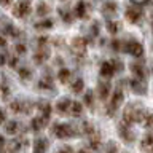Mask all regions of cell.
Masks as SVG:
<instances>
[{"label": "cell", "instance_id": "1", "mask_svg": "<svg viewBox=\"0 0 153 153\" xmlns=\"http://www.w3.org/2000/svg\"><path fill=\"white\" fill-rule=\"evenodd\" d=\"M145 112L147 110L143 108L140 104H137V102L128 104V107L124 108V112H123V121L121 123L126 124V126H131L134 123H142Z\"/></svg>", "mask_w": 153, "mask_h": 153}, {"label": "cell", "instance_id": "2", "mask_svg": "<svg viewBox=\"0 0 153 153\" xmlns=\"http://www.w3.org/2000/svg\"><path fill=\"white\" fill-rule=\"evenodd\" d=\"M124 16H126V19H128L129 22L137 24L143 18V8L140 7V3L131 0L129 5H128V8H126V11H124Z\"/></svg>", "mask_w": 153, "mask_h": 153}, {"label": "cell", "instance_id": "3", "mask_svg": "<svg viewBox=\"0 0 153 153\" xmlns=\"http://www.w3.org/2000/svg\"><path fill=\"white\" fill-rule=\"evenodd\" d=\"M53 134L57 139H70L76 134V129L74 126H70L69 123H56L53 126Z\"/></svg>", "mask_w": 153, "mask_h": 153}, {"label": "cell", "instance_id": "4", "mask_svg": "<svg viewBox=\"0 0 153 153\" xmlns=\"http://www.w3.org/2000/svg\"><path fill=\"white\" fill-rule=\"evenodd\" d=\"M123 100H124L123 91L121 89H115V93L112 94V99H110V102L107 104V115L108 117H113V113L117 112V108L123 104Z\"/></svg>", "mask_w": 153, "mask_h": 153}, {"label": "cell", "instance_id": "5", "mask_svg": "<svg viewBox=\"0 0 153 153\" xmlns=\"http://www.w3.org/2000/svg\"><path fill=\"white\" fill-rule=\"evenodd\" d=\"M32 11V0H19L13 7V13L16 18H26Z\"/></svg>", "mask_w": 153, "mask_h": 153}, {"label": "cell", "instance_id": "6", "mask_svg": "<svg viewBox=\"0 0 153 153\" xmlns=\"http://www.w3.org/2000/svg\"><path fill=\"white\" fill-rule=\"evenodd\" d=\"M124 51L129 53V54H132V56H136V57H140L143 54V46L139 42L131 40V42L124 43Z\"/></svg>", "mask_w": 153, "mask_h": 153}, {"label": "cell", "instance_id": "7", "mask_svg": "<svg viewBox=\"0 0 153 153\" xmlns=\"http://www.w3.org/2000/svg\"><path fill=\"white\" fill-rule=\"evenodd\" d=\"M86 48H88V42H86L85 38H81V37L74 38V42H72V51H74L76 56H85Z\"/></svg>", "mask_w": 153, "mask_h": 153}, {"label": "cell", "instance_id": "8", "mask_svg": "<svg viewBox=\"0 0 153 153\" xmlns=\"http://www.w3.org/2000/svg\"><path fill=\"white\" fill-rule=\"evenodd\" d=\"M118 134L124 142H134L136 140V134L132 132L131 126H126V124H123V123H120V126H118Z\"/></svg>", "mask_w": 153, "mask_h": 153}, {"label": "cell", "instance_id": "9", "mask_svg": "<svg viewBox=\"0 0 153 153\" xmlns=\"http://www.w3.org/2000/svg\"><path fill=\"white\" fill-rule=\"evenodd\" d=\"M48 123H50V117H46V115H38V117L32 118L30 128H32V131H42Z\"/></svg>", "mask_w": 153, "mask_h": 153}, {"label": "cell", "instance_id": "10", "mask_svg": "<svg viewBox=\"0 0 153 153\" xmlns=\"http://www.w3.org/2000/svg\"><path fill=\"white\" fill-rule=\"evenodd\" d=\"M131 72H132V75H134V78L136 80H145V75H147V72H145V65L140 64V62H132L131 64Z\"/></svg>", "mask_w": 153, "mask_h": 153}, {"label": "cell", "instance_id": "11", "mask_svg": "<svg viewBox=\"0 0 153 153\" xmlns=\"http://www.w3.org/2000/svg\"><path fill=\"white\" fill-rule=\"evenodd\" d=\"M129 86H131V89L136 94H145L147 93V85H145V81H142V80L132 78L131 81H129Z\"/></svg>", "mask_w": 153, "mask_h": 153}, {"label": "cell", "instance_id": "12", "mask_svg": "<svg viewBox=\"0 0 153 153\" xmlns=\"http://www.w3.org/2000/svg\"><path fill=\"white\" fill-rule=\"evenodd\" d=\"M48 145L50 143H48L46 139H43V137L35 139V142H33V153H46Z\"/></svg>", "mask_w": 153, "mask_h": 153}, {"label": "cell", "instance_id": "13", "mask_svg": "<svg viewBox=\"0 0 153 153\" xmlns=\"http://www.w3.org/2000/svg\"><path fill=\"white\" fill-rule=\"evenodd\" d=\"M88 143H89V148L91 150H94V152H99L100 150V134L96 131L94 134H91V136H88Z\"/></svg>", "mask_w": 153, "mask_h": 153}, {"label": "cell", "instance_id": "14", "mask_svg": "<svg viewBox=\"0 0 153 153\" xmlns=\"http://www.w3.org/2000/svg\"><path fill=\"white\" fill-rule=\"evenodd\" d=\"M88 11H89V5L86 3V2H83V0H81V2L76 3V7H75V16H76V18H80V19L86 18Z\"/></svg>", "mask_w": 153, "mask_h": 153}, {"label": "cell", "instance_id": "15", "mask_svg": "<svg viewBox=\"0 0 153 153\" xmlns=\"http://www.w3.org/2000/svg\"><path fill=\"white\" fill-rule=\"evenodd\" d=\"M115 74V69L110 62H102L100 64V76L102 78H112Z\"/></svg>", "mask_w": 153, "mask_h": 153}, {"label": "cell", "instance_id": "16", "mask_svg": "<svg viewBox=\"0 0 153 153\" xmlns=\"http://www.w3.org/2000/svg\"><path fill=\"white\" fill-rule=\"evenodd\" d=\"M140 148L142 150H145V152H153V132H148L145 137L142 139V142H140Z\"/></svg>", "mask_w": 153, "mask_h": 153}, {"label": "cell", "instance_id": "17", "mask_svg": "<svg viewBox=\"0 0 153 153\" xmlns=\"http://www.w3.org/2000/svg\"><path fill=\"white\" fill-rule=\"evenodd\" d=\"M70 104H72V100L69 97H62V99H59V102L56 104V110L59 113H69Z\"/></svg>", "mask_w": 153, "mask_h": 153}, {"label": "cell", "instance_id": "18", "mask_svg": "<svg viewBox=\"0 0 153 153\" xmlns=\"http://www.w3.org/2000/svg\"><path fill=\"white\" fill-rule=\"evenodd\" d=\"M110 83L108 81H100L99 83V88H97V91H99V97L102 99V100H105L108 97V94H110Z\"/></svg>", "mask_w": 153, "mask_h": 153}, {"label": "cell", "instance_id": "19", "mask_svg": "<svg viewBox=\"0 0 153 153\" xmlns=\"http://www.w3.org/2000/svg\"><path fill=\"white\" fill-rule=\"evenodd\" d=\"M10 108H11L13 112H16V113H24V112H27V110H29L27 104L21 102V100H13V102L10 104Z\"/></svg>", "mask_w": 153, "mask_h": 153}, {"label": "cell", "instance_id": "20", "mask_svg": "<svg viewBox=\"0 0 153 153\" xmlns=\"http://www.w3.org/2000/svg\"><path fill=\"white\" fill-rule=\"evenodd\" d=\"M69 113L72 117H81V113H83V105L80 102H72L70 108H69Z\"/></svg>", "mask_w": 153, "mask_h": 153}, {"label": "cell", "instance_id": "21", "mask_svg": "<svg viewBox=\"0 0 153 153\" xmlns=\"http://www.w3.org/2000/svg\"><path fill=\"white\" fill-rule=\"evenodd\" d=\"M117 3L112 2V0H108V2H105L104 3V7H102V11L107 14V16H110V14H115L117 13Z\"/></svg>", "mask_w": 153, "mask_h": 153}, {"label": "cell", "instance_id": "22", "mask_svg": "<svg viewBox=\"0 0 153 153\" xmlns=\"http://www.w3.org/2000/svg\"><path fill=\"white\" fill-rule=\"evenodd\" d=\"M19 131V123L18 121H8L5 124V132L10 134V136H14V134H18Z\"/></svg>", "mask_w": 153, "mask_h": 153}, {"label": "cell", "instance_id": "23", "mask_svg": "<svg viewBox=\"0 0 153 153\" xmlns=\"http://www.w3.org/2000/svg\"><path fill=\"white\" fill-rule=\"evenodd\" d=\"M142 124L145 128H148V129H153V113L152 112H145V115H143V120H142Z\"/></svg>", "mask_w": 153, "mask_h": 153}, {"label": "cell", "instance_id": "24", "mask_svg": "<svg viewBox=\"0 0 153 153\" xmlns=\"http://www.w3.org/2000/svg\"><path fill=\"white\" fill-rule=\"evenodd\" d=\"M57 78H59L61 83H69V80H70V70L69 69H61L59 74H57Z\"/></svg>", "mask_w": 153, "mask_h": 153}, {"label": "cell", "instance_id": "25", "mask_svg": "<svg viewBox=\"0 0 153 153\" xmlns=\"http://www.w3.org/2000/svg\"><path fill=\"white\" fill-rule=\"evenodd\" d=\"M83 88H85V81L81 80V78H76L74 83H72V91H74V93H81V91H83Z\"/></svg>", "mask_w": 153, "mask_h": 153}, {"label": "cell", "instance_id": "26", "mask_svg": "<svg viewBox=\"0 0 153 153\" xmlns=\"http://www.w3.org/2000/svg\"><path fill=\"white\" fill-rule=\"evenodd\" d=\"M107 30H108V33L115 35V33L120 30V24L117 21H107Z\"/></svg>", "mask_w": 153, "mask_h": 153}, {"label": "cell", "instance_id": "27", "mask_svg": "<svg viewBox=\"0 0 153 153\" xmlns=\"http://www.w3.org/2000/svg\"><path fill=\"white\" fill-rule=\"evenodd\" d=\"M85 104L88 105L89 108H94V94H93V91H88V93L85 94Z\"/></svg>", "mask_w": 153, "mask_h": 153}, {"label": "cell", "instance_id": "28", "mask_svg": "<svg viewBox=\"0 0 153 153\" xmlns=\"http://www.w3.org/2000/svg\"><path fill=\"white\" fill-rule=\"evenodd\" d=\"M46 57H48V53H46V51H38L37 54L33 56V61L38 62V64H42V62L46 61Z\"/></svg>", "mask_w": 153, "mask_h": 153}, {"label": "cell", "instance_id": "29", "mask_svg": "<svg viewBox=\"0 0 153 153\" xmlns=\"http://www.w3.org/2000/svg\"><path fill=\"white\" fill-rule=\"evenodd\" d=\"M3 33H7V35H11V37H16L19 32L16 30V27H14V26H10V24H7V26L3 27Z\"/></svg>", "mask_w": 153, "mask_h": 153}, {"label": "cell", "instance_id": "30", "mask_svg": "<svg viewBox=\"0 0 153 153\" xmlns=\"http://www.w3.org/2000/svg\"><path fill=\"white\" fill-rule=\"evenodd\" d=\"M48 11H50V8H48V5H46L45 2H40V3H38L37 13L40 14V16H45V14H48Z\"/></svg>", "mask_w": 153, "mask_h": 153}, {"label": "cell", "instance_id": "31", "mask_svg": "<svg viewBox=\"0 0 153 153\" xmlns=\"http://www.w3.org/2000/svg\"><path fill=\"white\" fill-rule=\"evenodd\" d=\"M50 27H53L51 19H45V21H40L35 24V29H50Z\"/></svg>", "mask_w": 153, "mask_h": 153}, {"label": "cell", "instance_id": "32", "mask_svg": "<svg viewBox=\"0 0 153 153\" xmlns=\"http://www.w3.org/2000/svg\"><path fill=\"white\" fill-rule=\"evenodd\" d=\"M83 132L86 134V136H91V134H94V132H96V129H94V126H93L91 123L85 121V123H83Z\"/></svg>", "mask_w": 153, "mask_h": 153}, {"label": "cell", "instance_id": "33", "mask_svg": "<svg viewBox=\"0 0 153 153\" xmlns=\"http://www.w3.org/2000/svg\"><path fill=\"white\" fill-rule=\"evenodd\" d=\"M105 153H118V145L115 142H108L105 145Z\"/></svg>", "mask_w": 153, "mask_h": 153}, {"label": "cell", "instance_id": "34", "mask_svg": "<svg viewBox=\"0 0 153 153\" xmlns=\"http://www.w3.org/2000/svg\"><path fill=\"white\" fill-rule=\"evenodd\" d=\"M40 88H46V89H53V81L50 78H43L40 83H38Z\"/></svg>", "mask_w": 153, "mask_h": 153}, {"label": "cell", "instance_id": "35", "mask_svg": "<svg viewBox=\"0 0 153 153\" xmlns=\"http://www.w3.org/2000/svg\"><path fill=\"white\" fill-rule=\"evenodd\" d=\"M19 76H21L22 80H29L32 76L30 69H21V70H19Z\"/></svg>", "mask_w": 153, "mask_h": 153}, {"label": "cell", "instance_id": "36", "mask_svg": "<svg viewBox=\"0 0 153 153\" xmlns=\"http://www.w3.org/2000/svg\"><path fill=\"white\" fill-rule=\"evenodd\" d=\"M61 16H62V19H64V21H67V22H72V21H74V16H70V11H67V10H64V11L61 10Z\"/></svg>", "mask_w": 153, "mask_h": 153}, {"label": "cell", "instance_id": "37", "mask_svg": "<svg viewBox=\"0 0 153 153\" xmlns=\"http://www.w3.org/2000/svg\"><path fill=\"white\" fill-rule=\"evenodd\" d=\"M110 64L113 65L115 70H123V62H121V61H115V59H113L112 62H110Z\"/></svg>", "mask_w": 153, "mask_h": 153}, {"label": "cell", "instance_id": "38", "mask_svg": "<svg viewBox=\"0 0 153 153\" xmlns=\"http://www.w3.org/2000/svg\"><path fill=\"white\" fill-rule=\"evenodd\" d=\"M112 48L115 51H120V48H121V43H120V40H117V38H115V40L112 42Z\"/></svg>", "mask_w": 153, "mask_h": 153}, {"label": "cell", "instance_id": "39", "mask_svg": "<svg viewBox=\"0 0 153 153\" xmlns=\"http://www.w3.org/2000/svg\"><path fill=\"white\" fill-rule=\"evenodd\" d=\"M57 153H74V150H72L69 145H65V147L59 148V150H57Z\"/></svg>", "mask_w": 153, "mask_h": 153}, {"label": "cell", "instance_id": "40", "mask_svg": "<svg viewBox=\"0 0 153 153\" xmlns=\"http://www.w3.org/2000/svg\"><path fill=\"white\" fill-rule=\"evenodd\" d=\"M10 5H13V0H0V7H3V8H8Z\"/></svg>", "mask_w": 153, "mask_h": 153}, {"label": "cell", "instance_id": "41", "mask_svg": "<svg viewBox=\"0 0 153 153\" xmlns=\"http://www.w3.org/2000/svg\"><path fill=\"white\" fill-rule=\"evenodd\" d=\"M16 51H18V54H22V53H26V46L19 43V45H16Z\"/></svg>", "mask_w": 153, "mask_h": 153}, {"label": "cell", "instance_id": "42", "mask_svg": "<svg viewBox=\"0 0 153 153\" xmlns=\"http://www.w3.org/2000/svg\"><path fill=\"white\" fill-rule=\"evenodd\" d=\"M5 118H7V113H5V110H3V108H0V124L5 121Z\"/></svg>", "mask_w": 153, "mask_h": 153}, {"label": "cell", "instance_id": "43", "mask_svg": "<svg viewBox=\"0 0 153 153\" xmlns=\"http://www.w3.org/2000/svg\"><path fill=\"white\" fill-rule=\"evenodd\" d=\"M16 62H18L16 57H11V59H10V67H16Z\"/></svg>", "mask_w": 153, "mask_h": 153}, {"label": "cell", "instance_id": "44", "mask_svg": "<svg viewBox=\"0 0 153 153\" xmlns=\"http://www.w3.org/2000/svg\"><path fill=\"white\" fill-rule=\"evenodd\" d=\"M5 45H7V40H5L3 35H0V46H5Z\"/></svg>", "mask_w": 153, "mask_h": 153}, {"label": "cell", "instance_id": "45", "mask_svg": "<svg viewBox=\"0 0 153 153\" xmlns=\"http://www.w3.org/2000/svg\"><path fill=\"white\" fill-rule=\"evenodd\" d=\"M76 153H89V150H86V148H80Z\"/></svg>", "mask_w": 153, "mask_h": 153}, {"label": "cell", "instance_id": "46", "mask_svg": "<svg viewBox=\"0 0 153 153\" xmlns=\"http://www.w3.org/2000/svg\"><path fill=\"white\" fill-rule=\"evenodd\" d=\"M152 30H153V18H152Z\"/></svg>", "mask_w": 153, "mask_h": 153}, {"label": "cell", "instance_id": "47", "mask_svg": "<svg viewBox=\"0 0 153 153\" xmlns=\"http://www.w3.org/2000/svg\"><path fill=\"white\" fill-rule=\"evenodd\" d=\"M150 153H153V152H150Z\"/></svg>", "mask_w": 153, "mask_h": 153}, {"label": "cell", "instance_id": "48", "mask_svg": "<svg viewBox=\"0 0 153 153\" xmlns=\"http://www.w3.org/2000/svg\"><path fill=\"white\" fill-rule=\"evenodd\" d=\"M145 2H147V0H145Z\"/></svg>", "mask_w": 153, "mask_h": 153}]
</instances>
